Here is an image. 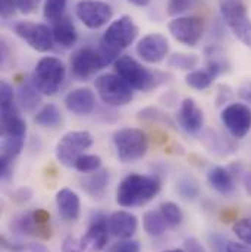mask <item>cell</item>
I'll use <instances>...</instances> for the list:
<instances>
[{"instance_id":"6da1fadb","label":"cell","mask_w":251,"mask_h":252,"mask_svg":"<svg viewBox=\"0 0 251 252\" xmlns=\"http://www.w3.org/2000/svg\"><path fill=\"white\" fill-rule=\"evenodd\" d=\"M160 190V181L156 176L128 175L116 190V202L121 207L132 208L150 202Z\"/></svg>"},{"instance_id":"7a4b0ae2","label":"cell","mask_w":251,"mask_h":252,"mask_svg":"<svg viewBox=\"0 0 251 252\" xmlns=\"http://www.w3.org/2000/svg\"><path fill=\"white\" fill-rule=\"evenodd\" d=\"M137 35L138 27L131 16L124 15L113 21L100 40V52L106 58L108 63L121 58V53L135 41Z\"/></svg>"},{"instance_id":"3957f363","label":"cell","mask_w":251,"mask_h":252,"mask_svg":"<svg viewBox=\"0 0 251 252\" xmlns=\"http://www.w3.org/2000/svg\"><path fill=\"white\" fill-rule=\"evenodd\" d=\"M219 7L232 34L251 49V19L247 13L246 0H219Z\"/></svg>"},{"instance_id":"277c9868","label":"cell","mask_w":251,"mask_h":252,"mask_svg":"<svg viewBox=\"0 0 251 252\" xmlns=\"http://www.w3.org/2000/svg\"><path fill=\"white\" fill-rule=\"evenodd\" d=\"M113 144L118 151V158L122 163H132L143 158L148 150L147 135L137 127H122L116 130Z\"/></svg>"},{"instance_id":"5b68a950","label":"cell","mask_w":251,"mask_h":252,"mask_svg":"<svg viewBox=\"0 0 251 252\" xmlns=\"http://www.w3.org/2000/svg\"><path fill=\"white\" fill-rule=\"evenodd\" d=\"M65 75V64L58 58L46 56L37 63L33 73V82L43 95H53L59 91Z\"/></svg>"},{"instance_id":"8992f818","label":"cell","mask_w":251,"mask_h":252,"mask_svg":"<svg viewBox=\"0 0 251 252\" xmlns=\"http://www.w3.org/2000/svg\"><path fill=\"white\" fill-rule=\"evenodd\" d=\"M115 70L132 90L150 91L157 85L156 75L131 56H121L115 61Z\"/></svg>"},{"instance_id":"52a82bcc","label":"cell","mask_w":251,"mask_h":252,"mask_svg":"<svg viewBox=\"0 0 251 252\" xmlns=\"http://www.w3.org/2000/svg\"><path fill=\"white\" fill-rule=\"evenodd\" d=\"M94 85L100 98L108 106L122 107L132 100V88L119 75L103 73L96 79Z\"/></svg>"},{"instance_id":"ba28073f","label":"cell","mask_w":251,"mask_h":252,"mask_svg":"<svg viewBox=\"0 0 251 252\" xmlns=\"http://www.w3.org/2000/svg\"><path fill=\"white\" fill-rule=\"evenodd\" d=\"M93 145V136L87 130H72L63 135L56 145V158L66 167H73L76 160Z\"/></svg>"},{"instance_id":"9c48e42d","label":"cell","mask_w":251,"mask_h":252,"mask_svg":"<svg viewBox=\"0 0 251 252\" xmlns=\"http://www.w3.org/2000/svg\"><path fill=\"white\" fill-rule=\"evenodd\" d=\"M15 32L30 47H33L40 53H46L53 49V43H55L53 31L44 24L22 21L15 25Z\"/></svg>"},{"instance_id":"30bf717a","label":"cell","mask_w":251,"mask_h":252,"mask_svg":"<svg viewBox=\"0 0 251 252\" xmlns=\"http://www.w3.org/2000/svg\"><path fill=\"white\" fill-rule=\"evenodd\" d=\"M75 13L78 19L90 30H99L105 27L113 16L112 7L99 0H82L76 4Z\"/></svg>"},{"instance_id":"8fae6325","label":"cell","mask_w":251,"mask_h":252,"mask_svg":"<svg viewBox=\"0 0 251 252\" xmlns=\"http://www.w3.org/2000/svg\"><path fill=\"white\" fill-rule=\"evenodd\" d=\"M106 64H109L106 58L100 50L93 47H82L73 53L71 59V67L75 76L81 79H87L96 72L102 70Z\"/></svg>"},{"instance_id":"7c38bea8","label":"cell","mask_w":251,"mask_h":252,"mask_svg":"<svg viewBox=\"0 0 251 252\" xmlns=\"http://www.w3.org/2000/svg\"><path fill=\"white\" fill-rule=\"evenodd\" d=\"M222 124L234 138H244L251 130V109L243 103H231L222 112Z\"/></svg>"},{"instance_id":"4fadbf2b","label":"cell","mask_w":251,"mask_h":252,"mask_svg":"<svg viewBox=\"0 0 251 252\" xmlns=\"http://www.w3.org/2000/svg\"><path fill=\"white\" fill-rule=\"evenodd\" d=\"M168 28L177 41H179L188 47H195L198 44V41L201 40V35H203V30H204L203 21L197 16L175 18L169 22Z\"/></svg>"},{"instance_id":"5bb4252c","label":"cell","mask_w":251,"mask_h":252,"mask_svg":"<svg viewBox=\"0 0 251 252\" xmlns=\"http://www.w3.org/2000/svg\"><path fill=\"white\" fill-rule=\"evenodd\" d=\"M109 220L105 214L97 213L90 223L87 233L81 238L84 252H102L109 241Z\"/></svg>"},{"instance_id":"9a60e30c","label":"cell","mask_w":251,"mask_h":252,"mask_svg":"<svg viewBox=\"0 0 251 252\" xmlns=\"http://www.w3.org/2000/svg\"><path fill=\"white\" fill-rule=\"evenodd\" d=\"M137 53L144 62L157 64L166 59L169 53V41L162 34H148L138 41Z\"/></svg>"},{"instance_id":"2e32d148","label":"cell","mask_w":251,"mask_h":252,"mask_svg":"<svg viewBox=\"0 0 251 252\" xmlns=\"http://www.w3.org/2000/svg\"><path fill=\"white\" fill-rule=\"evenodd\" d=\"M178 122L188 133H197L201 130L204 124V116L201 109L195 104L192 98H185L181 103L178 110Z\"/></svg>"},{"instance_id":"e0dca14e","label":"cell","mask_w":251,"mask_h":252,"mask_svg":"<svg viewBox=\"0 0 251 252\" xmlns=\"http://www.w3.org/2000/svg\"><path fill=\"white\" fill-rule=\"evenodd\" d=\"M65 106L75 115H90L96 109V97L88 88H76L65 97Z\"/></svg>"},{"instance_id":"ac0fdd59","label":"cell","mask_w":251,"mask_h":252,"mask_svg":"<svg viewBox=\"0 0 251 252\" xmlns=\"http://www.w3.org/2000/svg\"><path fill=\"white\" fill-rule=\"evenodd\" d=\"M10 227L16 233H22V235H28V236H36V238H41V239H49L52 236L50 224H40V223H37L34 216H33V211L15 217L13 221L10 223Z\"/></svg>"},{"instance_id":"d6986e66","label":"cell","mask_w":251,"mask_h":252,"mask_svg":"<svg viewBox=\"0 0 251 252\" xmlns=\"http://www.w3.org/2000/svg\"><path fill=\"white\" fill-rule=\"evenodd\" d=\"M138 227V220L129 211H116L109 217V229L115 238L129 239Z\"/></svg>"},{"instance_id":"ffe728a7","label":"cell","mask_w":251,"mask_h":252,"mask_svg":"<svg viewBox=\"0 0 251 252\" xmlns=\"http://www.w3.org/2000/svg\"><path fill=\"white\" fill-rule=\"evenodd\" d=\"M1 135L3 138H24L27 132V125L19 116L16 106L1 109Z\"/></svg>"},{"instance_id":"44dd1931","label":"cell","mask_w":251,"mask_h":252,"mask_svg":"<svg viewBox=\"0 0 251 252\" xmlns=\"http://www.w3.org/2000/svg\"><path fill=\"white\" fill-rule=\"evenodd\" d=\"M56 207L63 220L75 221L79 217L81 210V201L78 193L69 188L61 189L56 195Z\"/></svg>"},{"instance_id":"7402d4cb","label":"cell","mask_w":251,"mask_h":252,"mask_svg":"<svg viewBox=\"0 0 251 252\" xmlns=\"http://www.w3.org/2000/svg\"><path fill=\"white\" fill-rule=\"evenodd\" d=\"M24 147V138H3L1 156H0V176L1 179H9L10 167L13 160L19 156Z\"/></svg>"},{"instance_id":"603a6c76","label":"cell","mask_w":251,"mask_h":252,"mask_svg":"<svg viewBox=\"0 0 251 252\" xmlns=\"http://www.w3.org/2000/svg\"><path fill=\"white\" fill-rule=\"evenodd\" d=\"M207 181L210 187L216 192H219L220 195H231L235 190L234 178L229 173V170H226L225 167H220V166L212 167L207 173Z\"/></svg>"},{"instance_id":"cb8c5ba5","label":"cell","mask_w":251,"mask_h":252,"mask_svg":"<svg viewBox=\"0 0 251 252\" xmlns=\"http://www.w3.org/2000/svg\"><path fill=\"white\" fill-rule=\"evenodd\" d=\"M109 184V173L108 170H97L84 179H81V188L85 193H88L91 198L100 199L105 196L106 189Z\"/></svg>"},{"instance_id":"d4e9b609","label":"cell","mask_w":251,"mask_h":252,"mask_svg":"<svg viewBox=\"0 0 251 252\" xmlns=\"http://www.w3.org/2000/svg\"><path fill=\"white\" fill-rule=\"evenodd\" d=\"M52 31H53L55 43H58L65 49H69L76 43V38H78L76 30H75L73 22L68 16H62L61 19H58Z\"/></svg>"},{"instance_id":"484cf974","label":"cell","mask_w":251,"mask_h":252,"mask_svg":"<svg viewBox=\"0 0 251 252\" xmlns=\"http://www.w3.org/2000/svg\"><path fill=\"white\" fill-rule=\"evenodd\" d=\"M41 93L34 85V82H24L18 90V100L25 112H33L41 103Z\"/></svg>"},{"instance_id":"4316f807","label":"cell","mask_w":251,"mask_h":252,"mask_svg":"<svg viewBox=\"0 0 251 252\" xmlns=\"http://www.w3.org/2000/svg\"><path fill=\"white\" fill-rule=\"evenodd\" d=\"M34 122L37 125L44 126V127L59 126L62 124V112L55 104H46L44 107H41L37 112V115L34 118Z\"/></svg>"},{"instance_id":"83f0119b","label":"cell","mask_w":251,"mask_h":252,"mask_svg":"<svg viewBox=\"0 0 251 252\" xmlns=\"http://www.w3.org/2000/svg\"><path fill=\"white\" fill-rule=\"evenodd\" d=\"M143 226L150 236H160L168 229V224L160 211H147L143 217Z\"/></svg>"},{"instance_id":"f1b7e54d","label":"cell","mask_w":251,"mask_h":252,"mask_svg":"<svg viewBox=\"0 0 251 252\" xmlns=\"http://www.w3.org/2000/svg\"><path fill=\"white\" fill-rule=\"evenodd\" d=\"M215 78H216V75L206 67V69H197V70L188 72L185 76V82L191 88L201 91V90L209 88L212 85V82L215 81Z\"/></svg>"},{"instance_id":"f546056e","label":"cell","mask_w":251,"mask_h":252,"mask_svg":"<svg viewBox=\"0 0 251 252\" xmlns=\"http://www.w3.org/2000/svg\"><path fill=\"white\" fill-rule=\"evenodd\" d=\"M159 211L162 213V216H163V219H165L168 227H177V226H179V224L182 223V220H184L182 210H181L179 205L175 204V202H171V201L163 202V204L160 205V210H159Z\"/></svg>"},{"instance_id":"4dcf8cb0","label":"cell","mask_w":251,"mask_h":252,"mask_svg":"<svg viewBox=\"0 0 251 252\" xmlns=\"http://www.w3.org/2000/svg\"><path fill=\"white\" fill-rule=\"evenodd\" d=\"M168 64L175 69L181 70H192L198 64V58L195 55H187V53H175L168 59Z\"/></svg>"},{"instance_id":"1f68e13d","label":"cell","mask_w":251,"mask_h":252,"mask_svg":"<svg viewBox=\"0 0 251 252\" xmlns=\"http://www.w3.org/2000/svg\"><path fill=\"white\" fill-rule=\"evenodd\" d=\"M78 172L81 173H88V172H97L102 167V158L96 154H82L75 166H73Z\"/></svg>"},{"instance_id":"d6a6232c","label":"cell","mask_w":251,"mask_h":252,"mask_svg":"<svg viewBox=\"0 0 251 252\" xmlns=\"http://www.w3.org/2000/svg\"><path fill=\"white\" fill-rule=\"evenodd\" d=\"M66 3H68V0H46L44 9H43L44 18L49 21H53V22L61 19L63 16Z\"/></svg>"},{"instance_id":"836d02e7","label":"cell","mask_w":251,"mask_h":252,"mask_svg":"<svg viewBox=\"0 0 251 252\" xmlns=\"http://www.w3.org/2000/svg\"><path fill=\"white\" fill-rule=\"evenodd\" d=\"M234 233L238 236L241 242H244L251 248V217L238 220L234 224Z\"/></svg>"},{"instance_id":"e575fe53","label":"cell","mask_w":251,"mask_h":252,"mask_svg":"<svg viewBox=\"0 0 251 252\" xmlns=\"http://www.w3.org/2000/svg\"><path fill=\"white\" fill-rule=\"evenodd\" d=\"M178 192L179 195L184 198V199H188V201H192L198 196V187L195 185V182L192 179H188V178H182L179 182H178Z\"/></svg>"},{"instance_id":"d590c367","label":"cell","mask_w":251,"mask_h":252,"mask_svg":"<svg viewBox=\"0 0 251 252\" xmlns=\"http://www.w3.org/2000/svg\"><path fill=\"white\" fill-rule=\"evenodd\" d=\"M198 0H169L168 3V13L171 16L181 15L184 12L189 10Z\"/></svg>"},{"instance_id":"8d00e7d4","label":"cell","mask_w":251,"mask_h":252,"mask_svg":"<svg viewBox=\"0 0 251 252\" xmlns=\"http://www.w3.org/2000/svg\"><path fill=\"white\" fill-rule=\"evenodd\" d=\"M10 106H15V94L12 87L3 81L0 84V109L10 107Z\"/></svg>"},{"instance_id":"74e56055","label":"cell","mask_w":251,"mask_h":252,"mask_svg":"<svg viewBox=\"0 0 251 252\" xmlns=\"http://www.w3.org/2000/svg\"><path fill=\"white\" fill-rule=\"evenodd\" d=\"M62 252H84L81 239H76L73 236H66L62 242Z\"/></svg>"},{"instance_id":"f35d334b","label":"cell","mask_w":251,"mask_h":252,"mask_svg":"<svg viewBox=\"0 0 251 252\" xmlns=\"http://www.w3.org/2000/svg\"><path fill=\"white\" fill-rule=\"evenodd\" d=\"M18 9L15 0H0V13L1 18L7 19L15 15V10Z\"/></svg>"},{"instance_id":"ab89813d","label":"cell","mask_w":251,"mask_h":252,"mask_svg":"<svg viewBox=\"0 0 251 252\" xmlns=\"http://www.w3.org/2000/svg\"><path fill=\"white\" fill-rule=\"evenodd\" d=\"M31 196H33L31 189L21 188V189H18L16 192H13V193H12V201L18 202V204H24V202L30 201V199H31Z\"/></svg>"},{"instance_id":"60d3db41","label":"cell","mask_w":251,"mask_h":252,"mask_svg":"<svg viewBox=\"0 0 251 252\" xmlns=\"http://www.w3.org/2000/svg\"><path fill=\"white\" fill-rule=\"evenodd\" d=\"M15 1H16L18 9L22 13L28 15V13H31V12L36 10V7H37V4H38L40 0H15Z\"/></svg>"},{"instance_id":"b9f144b4","label":"cell","mask_w":251,"mask_h":252,"mask_svg":"<svg viewBox=\"0 0 251 252\" xmlns=\"http://www.w3.org/2000/svg\"><path fill=\"white\" fill-rule=\"evenodd\" d=\"M140 251V247H138V244L137 242H134V241H125V242H122V244H118L112 252H138Z\"/></svg>"},{"instance_id":"7bdbcfd3","label":"cell","mask_w":251,"mask_h":252,"mask_svg":"<svg viewBox=\"0 0 251 252\" xmlns=\"http://www.w3.org/2000/svg\"><path fill=\"white\" fill-rule=\"evenodd\" d=\"M185 252H206L204 247L195 239V238H188L185 239Z\"/></svg>"},{"instance_id":"ee69618b","label":"cell","mask_w":251,"mask_h":252,"mask_svg":"<svg viewBox=\"0 0 251 252\" xmlns=\"http://www.w3.org/2000/svg\"><path fill=\"white\" fill-rule=\"evenodd\" d=\"M0 242H1V247L9 252H24L27 250L25 247H22V245H19V244H12V242H9L4 236L0 238Z\"/></svg>"},{"instance_id":"f6af8a7d","label":"cell","mask_w":251,"mask_h":252,"mask_svg":"<svg viewBox=\"0 0 251 252\" xmlns=\"http://www.w3.org/2000/svg\"><path fill=\"white\" fill-rule=\"evenodd\" d=\"M226 247H228V244L225 245V241H223L222 236L215 235L212 238V250H213V252H226Z\"/></svg>"},{"instance_id":"bcb514c9","label":"cell","mask_w":251,"mask_h":252,"mask_svg":"<svg viewBox=\"0 0 251 252\" xmlns=\"http://www.w3.org/2000/svg\"><path fill=\"white\" fill-rule=\"evenodd\" d=\"M226 252H251V248L246 244H237V242H228Z\"/></svg>"},{"instance_id":"7dc6e473","label":"cell","mask_w":251,"mask_h":252,"mask_svg":"<svg viewBox=\"0 0 251 252\" xmlns=\"http://www.w3.org/2000/svg\"><path fill=\"white\" fill-rule=\"evenodd\" d=\"M240 97L246 101L251 103V82H246L241 88H240Z\"/></svg>"},{"instance_id":"c3c4849f","label":"cell","mask_w":251,"mask_h":252,"mask_svg":"<svg viewBox=\"0 0 251 252\" xmlns=\"http://www.w3.org/2000/svg\"><path fill=\"white\" fill-rule=\"evenodd\" d=\"M27 250L30 252H47V248L41 244H30Z\"/></svg>"},{"instance_id":"681fc988","label":"cell","mask_w":251,"mask_h":252,"mask_svg":"<svg viewBox=\"0 0 251 252\" xmlns=\"http://www.w3.org/2000/svg\"><path fill=\"white\" fill-rule=\"evenodd\" d=\"M128 1L135 4V6H138V7H144V6L150 4V0H128Z\"/></svg>"},{"instance_id":"f907efd6","label":"cell","mask_w":251,"mask_h":252,"mask_svg":"<svg viewBox=\"0 0 251 252\" xmlns=\"http://www.w3.org/2000/svg\"><path fill=\"white\" fill-rule=\"evenodd\" d=\"M244 184H246V188L251 193V173H247L246 178H244Z\"/></svg>"},{"instance_id":"816d5d0a","label":"cell","mask_w":251,"mask_h":252,"mask_svg":"<svg viewBox=\"0 0 251 252\" xmlns=\"http://www.w3.org/2000/svg\"><path fill=\"white\" fill-rule=\"evenodd\" d=\"M165 252H185L184 250H171V251H165Z\"/></svg>"}]
</instances>
